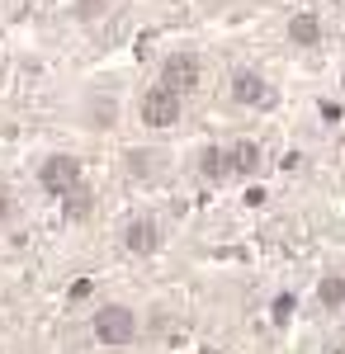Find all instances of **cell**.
Returning <instances> with one entry per match:
<instances>
[{"mask_svg":"<svg viewBox=\"0 0 345 354\" xmlns=\"http://www.w3.org/2000/svg\"><path fill=\"white\" fill-rule=\"evenodd\" d=\"M90 330H95V340H100V345L123 350V345H133V340H137V312H133V307H123V302H109V307L95 312Z\"/></svg>","mask_w":345,"mask_h":354,"instance_id":"1","label":"cell"},{"mask_svg":"<svg viewBox=\"0 0 345 354\" xmlns=\"http://www.w3.org/2000/svg\"><path fill=\"white\" fill-rule=\"evenodd\" d=\"M180 109H185V95H175L170 85H152L142 100H137V118L147 123V128H175L180 123Z\"/></svg>","mask_w":345,"mask_h":354,"instance_id":"2","label":"cell"},{"mask_svg":"<svg viewBox=\"0 0 345 354\" xmlns=\"http://www.w3.org/2000/svg\"><path fill=\"white\" fill-rule=\"evenodd\" d=\"M199 81H204V62H199V53H170L166 62H161V85H170L175 95H189Z\"/></svg>","mask_w":345,"mask_h":354,"instance_id":"3","label":"cell"},{"mask_svg":"<svg viewBox=\"0 0 345 354\" xmlns=\"http://www.w3.org/2000/svg\"><path fill=\"white\" fill-rule=\"evenodd\" d=\"M38 185L48 194H67L71 185H80V161L76 156H48L38 165Z\"/></svg>","mask_w":345,"mask_h":354,"instance_id":"4","label":"cell"},{"mask_svg":"<svg viewBox=\"0 0 345 354\" xmlns=\"http://www.w3.org/2000/svg\"><path fill=\"white\" fill-rule=\"evenodd\" d=\"M123 250H128V255H157L161 250V227L152 218H133L123 227Z\"/></svg>","mask_w":345,"mask_h":354,"instance_id":"5","label":"cell"},{"mask_svg":"<svg viewBox=\"0 0 345 354\" xmlns=\"http://www.w3.org/2000/svg\"><path fill=\"white\" fill-rule=\"evenodd\" d=\"M227 90H232V100H237V104H246V109H256V104H265V100H269V85H265V76H260V71H237Z\"/></svg>","mask_w":345,"mask_h":354,"instance_id":"6","label":"cell"},{"mask_svg":"<svg viewBox=\"0 0 345 354\" xmlns=\"http://www.w3.org/2000/svg\"><path fill=\"white\" fill-rule=\"evenodd\" d=\"M260 161H265V156H260V142H251V137H241V142L227 147L232 175H246V180H251V175H260Z\"/></svg>","mask_w":345,"mask_h":354,"instance_id":"7","label":"cell"},{"mask_svg":"<svg viewBox=\"0 0 345 354\" xmlns=\"http://www.w3.org/2000/svg\"><path fill=\"white\" fill-rule=\"evenodd\" d=\"M289 43L293 48H317L321 43V19L312 15V10H298L289 19Z\"/></svg>","mask_w":345,"mask_h":354,"instance_id":"8","label":"cell"},{"mask_svg":"<svg viewBox=\"0 0 345 354\" xmlns=\"http://www.w3.org/2000/svg\"><path fill=\"white\" fill-rule=\"evenodd\" d=\"M199 170H204V180H213V185L232 180V165H227V151H222V147H209V151L199 156Z\"/></svg>","mask_w":345,"mask_h":354,"instance_id":"9","label":"cell"},{"mask_svg":"<svg viewBox=\"0 0 345 354\" xmlns=\"http://www.w3.org/2000/svg\"><path fill=\"white\" fill-rule=\"evenodd\" d=\"M317 302L326 307V312L345 307V274H321V283H317Z\"/></svg>","mask_w":345,"mask_h":354,"instance_id":"10","label":"cell"},{"mask_svg":"<svg viewBox=\"0 0 345 354\" xmlns=\"http://www.w3.org/2000/svg\"><path fill=\"white\" fill-rule=\"evenodd\" d=\"M128 175H133V180H157L161 175V151H142V147L128 151Z\"/></svg>","mask_w":345,"mask_h":354,"instance_id":"11","label":"cell"},{"mask_svg":"<svg viewBox=\"0 0 345 354\" xmlns=\"http://www.w3.org/2000/svg\"><path fill=\"white\" fill-rule=\"evenodd\" d=\"M62 198H67V218H85V213L95 208V194L85 189V185H71Z\"/></svg>","mask_w":345,"mask_h":354,"instance_id":"12","label":"cell"},{"mask_svg":"<svg viewBox=\"0 0 345 354\" xmlns=\"http://www.w3.org/2000/svg\"><path fill=\"white\" fill-rule=\"evenodd\" d=\"M105 10H109V0H76V19H85V24L100 19Z\"/></svg>","mask_w":345,"mask_h":354,"instance_id":"13","label":"cell"},{"mask_svg":"<svg viewBox=\"0 0 345 354\" xmlns=\"http://www.w3.org/2000/svg\"><path fill=\"white\" fill-rule=\"evenodd\" d=\"M5 218H10V194L0 189V222H5Z\"/></svg>","mask_w":345,"mask_h":354,"instance_id":"14","label":"cell"}]
</instances>
